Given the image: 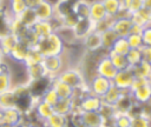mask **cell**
<instances>
[{"label":"cell","mask_w":151,"mask_h":127,"mask_svg":"<svg viewBox=\"0 0 151 127\" xmlns=\"http://www.w3.org/2000/svg\"><path fill=\"white\" fill-rule=\"evenodd\" d=\"M125 56H126L129 67H131V68L136 67L137 65H139V63L143 61V56H142V51H140V48H130Z\"/></svg>","instance_id":"38"},{"label":"cell","mask_w":151,"mask_h":127,"mask_svg":"<svg viewBox=\"0 0 151 127\" xmlns=\"http://www.w3.org/2000/svg\"><path fill=\"white\" fill-rule=\"evenodd\" d=\"M41 65L45 68L46 75L50 78H57L58 74L64 69V59L63 55H50L44 56Z\"/></svg>","instance_id":"6"},{"label":"cell","mask_w":151,"mask_h":127,"mask_svg":"<svg viewBox=\"0 0 151 127\" xmlns=\"http://www.w3.org/2000/svg\"><path fill=\"white\" fill-rule=\"evenodd\" d=\"M33 112H34L35 116H37L38 119H40L42 122L46 121V120L54 113V111H53V106L50 105V103H47V102H45V101L41 100V99L38 100V101L34 103Z\"/></svg>","instance_id":"21"},{"label":"cell","mask_w":151,"mask_h":127,"mask_svg":"<svg viewBox=\"0 0 151 127\" xmlns=\"http://www.w3.org/2000/svg\"><path fill=\"white\" fill-rule=\"evenodd\" d=\"M131 126L130 127H151V120L143 114L131 116Z\"/></svg>","instance_id":"41"},{"label":"cell","mask_w":151,"mask_h":127,"mask_svg":"<svg viewBox=\"0 0 151 127\" xmlns=\"http://www.w3.org/2000/svg\"><path fill=\"white\" fill-rule=\"evenodd\" d=\"M4 58H5V56H4V55H1V54H0V63H1V61H2V59H4Z\"/></svg>","instance_id":"52"},{"label":"cell","mask_w":151,"mask_h":127,"mask_svg":"<svg viewBox=\"0 0 151 127\" xmlns=\"http://www.w3.org/2000/svg\"><path fill=\"white\" fill-rule=\"evenodd\" d=\"M2 2H4V0H0V8H1V5H2Z\"/></svg>","instance_id":"54"},{"label":"cell","mask_w":151,"mask_h":127,"mask_svg":"<svg viewBox=\"0 0 151 127\" xmlns=\"http://www.w3.org/2000/svg\"><path fill=\"white\" fill-rule=\"evenodd\" d=\"M126 40L129 42L130 48H142L144 46L143 44V39H142V34L138 33H130L126 36Z\"/></svg>","instance_id":"42"},{"label":"cell","mask_w":151,"mask_h":127,"mask_svg":"<svg viewBox=\"0 0 151 127\" xmlns=\"http://www.w3.org/2000/svg\"><path fill=\"white\" fill-rule=\"evenodd\" d=\"M112 29L117 33V35L119 38H126L130 32H131V27H132V21L130 16L126 15H120L113 19L112 21Z\"/></svg>","instance_id":"10"},{"label":"cell","mask_w":151,"mask_h":127,"mask_svg":"<svg viewBox=\"0 0 151 127\" xmlns=\"http://www.w3.org/2000/svg\"><path fill=\"white\" fill-rule=\"evenodd\" d=\"M6 58L5 56L0 63V94L12 89L13 87V80H12V75L9 72V65L6 62Z\"/></svg>","instance_id":"13"},{"label":"cell","mask_w":151,"mask_h":127,"mask_svg":"<svg viewBox=\"0 0 151 127\" xmlns=\"http://www.w3.org/2000/svg\"><path fill=\"white\" fill-rule=\"evenodd\" d=\"M54 113L68 116L76 111V100L73 98H66V99H59L55 105L53 106Z\"/></svg>","instance_id":"18"},{"label":"cell","mask_w":151,"mask_h":127,"mask_svg":"<svg viewBox=\"0 0 151 127\" xmlns=\"http://www.w3.org/2000/svg\"><path fill=\"white\" fill-rule=\"evenodd\" d=\"M150 81H151V79H150Z\"/></svg>","instance_id":"57"},{"label":"cell","mask_w":151,"mask_h":127,"mask_svg":"<svg viewBox=\"0 0 151 127\" xmlns=\"http://www.w3.org/2000/svg\"><path fill=\"white\" fill-rule=\"evenodd\" d=\"M35 48L42 54V56L63 55L65 52V44L57 32H53L48 36L41 38Z\"/></svg>","instance_id":"2"},{"label":"cell","mask_w":151,"mask_h":127,"mask_svg":"<svg viewBox=\"0 0 151 127\" xmlns=\"http://www.w3.org/2000/svg\"><path fill=\"white\" fill-rule=\"evenodd\" d=\"M134 102L138 105H146L151 99V81L130 92Z\"/></svg>","instance_id":"17"},{"label":"cell","mask_w":151,"mask_h":127,"mask_svg":"<svg viewBox=\"0 0 151 127\" xmlns=\"http://www.w3.org/2000/svg\"><path fill=\"white\" fill-rule=\"evenodd\" d=\"M133 72L136 78H144V79H151V63L146 61H142L139 65L133 67Z\"/></svg>","instance_id":"39"},{"label":"cell","mask_w":151,"mask_h":127,"mask_svg":"<svg viewBox=\"0 0 151 127\" xmlns=\"http://www.w3.org/2000/svg\"><path fill=\"white\" fill-rule=\"evenodd\" d=\"M31 46L22 39H19L18 42L15 44V46L13 47V49L11 51L9 55L7 56L8 59H11L13 62H19V63H24V60L29 51Z\"/></svg>","instance_id":"14"},{"label":"cell","mask_w":151,"mask_h":127,"mask_svg":"<svg viewBox=\"0 0 151 127\" xmlns=\"http://www.w3.org/2000/svg\"><path fill=\"white\" fill-rule=\"evenodd\" d=\"M80 42L84 49L88 53H97L98 51L101 49V36H100V33L96 31H92L91 33H88Z\"/></svg>","instance_id":"12"},{"label":"cell","mask_w":151,"mask_h":127,"mask_svg":"<svg viewBox=\"0 0 151 127\" xmlns=\"http://www.w3.org/2000/svg\"><path fill=\"white\" fill-rule=\"evenodd\" d=\"M19 38L12 33H7L0 36V54L4 56H8L15 44L18 42Z\"/></svg>","instance_id":"23"},{"label":"cell","mask_w":151,"mask_h":127,"mask_svg":"<svg viewBox=\"0 0 151 127\" xmlns=\"http://www.w3.org/2000/svg\"><path fill=\"white\" fill-rule=\"evenodd\" d=\"M142 39L144 46H151V24L146 25L142 31Z\"/></svg>","instance_id":"47"},{"label":"cell","mask_w":151,"mask_h":127,"mask_svg":"<svg viewBox=\"0 0 151 127\" xmlns=\"http://www.w3.org/2000/svg\"><path fill=\"white\" fill-rule=\"evenodd\" d=\"M72 12H73V4L71 1L60 0L57 5H54V18L59 20Z\"/></svg>","instance_id":"27"},{"label":"cell","mask_w":151,"mask_h":127,"mask_svg":"<svg viewBox=\"0 0 151 127\" xmlns=\"http://www.w3.org/2000/svg\"><path fill=\"white\" fill-rule=\"evenodd\" d=\"M25 1V4H26V6L28 7V8H35L40 2H42L44 0H24Z\"/></svg>","instance_id":"49"},{"label":"cell","mask_w":151,"mask_h":127,"mask_svg":"<svg viewBox=\"0 0 151 127\" xmlns=\"http://www.w3.org/2000/svg\"><path fill=\"white\" fill-rule=\"evenodd\" d=\"M136 105L130 92H123L118 101L114 103V109L117 114H130L132 107Z\"/></svg>","instance_id":"15"},{"label":"cell","mask_w":151,"mask_h":127,"mask_svg":"<svg viewBox=\"0 0 151 127\" xmlns=\"http://www.w3.org/2000/svg\"><path fill=\"white\" fill-rule=\"evenodd\" d=\"M111 86H112V81L110 79H106V78L97 75V74H94L87 81L88 92L94 94V95H97V96H100V98L109 91V88Z\"/></svg>","instance_id":"8"},{"label":"cell","mask_w":151,"mask_h":127,"mask_svg":"<svg viewBox=\"0 0 151 127\" xmlns=\"http://www.w3.org/2000/svg\"><path fill=\"white\" fill-rule=\"evenodd\" d=\"M26 73H27V80L28 81L46 76V72H45V68L41 65V62L33 65V66H29V67H26Z\"/></svg>","instance_id":"37"},{"label":"cell","mask_w":151,"mask_h":127,"mask_svg":"<svg viewBox=\"0 0 151 127\" xmlns=\"http://www.w3.org/2000/svg\"><path fill=\"white\" fill-rule=\"evenodd\" d=\"M68 123V116L53 113L46 121H44L45 127H66Z\"/></svg>","instance_id":"30"},{"label":"cell","mask_w":151,"mask_h":127,"mask_svg":"<svg viewBox=\"0 0 151 127\" xmlns=\"http://www.w3.org/2000/svg\"><path fill=\"white\" fill-rule=\"evenodd\" d=\"M131 115L130 114H116L113 125L116 127H130L131 126Z\"/></svg>","instance_id":"43"},{"label":"cell","mask_w":151,"mask_h":127,"mask_svg":"<svg viewBox=\"0 0 151 127\" xmlns=\"http://www.w3.org/2000/svg\"><path fill=\"white\" fill-rule=\"evenodd\" d=\"M59 80L64 81L68 86H71L74 91H78L80 93H88L87 88V80L85 79L84 73L81 69L76 67H67L64 68L57 76Z\"/></svg>","instance_id":"1"},{"label":"cell","mask_w":151,"mask_h":127,"mask_svg":"<svg viewBox=\"0 0 151 127\" xmlns=\"http://www.w3.org/2000/svg\"><path fill=\"white\" fill-rule=\"evenodd\" d=\"M67 1H71L72 4H74V2H76V1H78V0H67Z\"/></svg>","instance_id":"53"},{"label":"cell","mask_w":151,"mask_h":127,"mask_svg":"<svg viewBox=\"0 0 151 127\" xmlns=\"http://www.w3.org/2000/svg\"><path fill=\"white\" fill-rule=\"evenodd\" d=\"M88 18L93 22H98V21H101L109 18L101 0H94L90 2V16Z\"/></svg>","instance_id":"22"},{"label":"cell","mask_w":151,"mask_h":127,"mask_svg":"<svg viewBox=\"0 0 151 127\" xmlns=\"http://www.w3.org/2000/svg\"><path fill=\"white\" fill-rule=\"evenodd\" d=\"M80 127H101L104 119L99 112H79Z\"/></svg>","instance_id":"11"},{"label":"cell","mask_w":151,"mask_h":127,"mask_svg":"<svg viewBox=\"0 0 151 127\" xmlns=\"http://www.w3.org/2000/svg\"><path fill=\"white\" fill-rule=\"evenodd\" d=\"M52 79L53 78H50V76H44V78H40V79H37V80H29L27 81V87H28V91L32 95V98L34 99V101L37 102L38 100H40L44 95V93L51 87V83H52Z\"/></svg>","instance_id":"5"},{"label":"cell","mask_w":151,"mask_h":127,"mask_svg":"<svg viewBox=\"0 0 151 127\" xmlns=\"http://www.w3.org/2000/svg\"><path fill=\"white\" fill-rule=\"evenodd\" d=\"M100 36H101V49H104L105 52H109L112 48L116 40L119 38L117 33L112 29V27L100 33Z\"/></svg>","instance_id":"26"},{"label":"cell","mask_w":151,"mask_h":127,"mask_svg":"<svg viewBox=\"0 0 151 127\" xmlns=\"http://www.w3.org/2000/svg\"><path fill=\"white\" fill-rule=\"evenodd\" d=\"M73 99L76 100V111H79V112H99L103 105L101 98L90 92L78 99L76 98Z\"/></svg>","instance_id":"3"},{"label":"cell","mask_w":151,"mask_h":127,"mask_svg":"<svg viewBox=\"0 0 151 127\" xmlns=\"http://www.w3.org/2000/svg\"><path fill=\"white\" fill-rule=\"evenodd\" d=\"M149 103H150V105H151V99H150V101H149Z\"/></svg>","instance_id":"55"},{"label":"cell","mask_w":151,"mask_h":127,"mask_svg":"<svg viewBox=\"0 0 151 127\" xmlns=\"http://www.w3.org/2000/svg\"><path fill=\"white\" fill-rule=\"evenodd\" d=\"M106 14L109 18H117L122 14L123 12V5H122V0H101Z\"/></svg>","instance_id":"24"},{"label":"cell","mask_w":151,"mask_h":127,"mask_svg":"<svg viewBox=\"0 0 151 127\" xmlns=\"http://www.w3.org/2000/svg\"><path fill=\"white\" fill-rule=\"evenodd\" d=\"M31 28L35 32V34L40 39L48 36L50 34H52L54 32V27H53L52 22L51 21H44V20H38Z\"/></svg>","instance_id":"25"},{"label":"cell","mask_w":151,"mask_h":127,"mask_svg":"<svg viewBox=\"0 0 151 127\" xmlns=\"http://www.w3.org/2000/svg\"><path fill=\"white\" fill-rule=\"evenodd\" d=\"M143 7L151 11V0H143Z\"/></svg>","instance_id":"50"},{"label":"cell","mask_w":151,"mask_h":127,"mask_svg":"<svg viewBox=\"0 0 151 127\" xmlns=\"http://www.w3.org/2000/svg\"><path fill=\"white\" fill-rule=\"evenodd\" d=\"M9 108H15V95L13 93V89L0 94V111Z\"/></svg>","instance_id":"33"},{"label":"cell","mask_w":151,"mask_h":127,"mask_svg":"<svg viewBox=\"0 0 151 127\" xmlns=\"http://www.w3.org/2000/svg\"><path fill=\"white\" fill-rule=\"evenodd\" d=\"M122 5H123V12L120 15L130 16L131 14L143 8V0H122Z\"/></svg>","instance_id":"28"},{"label":"cell","mask_w":151,"mask_h":127,"mask_svg":"<svg viewBox=\"0 0 151 127\" xmlns=\"http://www.w3.org/2000/svg\"><path fill=\"white\" fill-rule=\"evenodd\" d=\"M73 12L79 19H86L90 16V2L87 0H78L73 4Z\"/></svg>","instance_id":"34"},{"label":"cell","mask_w":151,"mask_h":127,"mask_svg":"<svg viewBox=\"0 0 151 127\" xmlns=\"http://www.w3.org/2000/svg\"><path fill=\"white\" fill-rule=\"evenodd\" d=\"M101 127H106V126H104V125H103V126H101Z\"/></svg>","instance_id":"56"},{"label":"cell","mask_w":151,"mask_h":127,"mask_svg":"<svg viewBox=\"0 0 151 127\" xmlns=\"http://www.w3.org/2000/svg\"><path fill=\"white\" fill-rule=\"evenodd\" d=\"M117 72L118 71L114 68L113 63L111 62V60H110V58L107 56L106 53L96 61V65H94V74L100 75V76H104V78L110 79L112 81V79L116 76Z\"/></svg>","instance_id":"7"},{"label":"cell","mask_w":151,"mask_h":127,"mask_svg":"<svg viewBox=\"0 0 151 127\" xmlns=\"http://www.w3.org/2000/svg\"><path fill=\"white\" fill-rule=\"evenodd\" d=\"M134 79H136V75H134L133 68L127 67L125 69L117 72L116 76L112 79V85L123 92H130Z\"/></svg>","instance_id":"4"},{"label":"cell","mask_w":151,"mask_h":127,"mask_svg":"<svg viewBox=\"0 0 151 127\" xmlns=\"http://www.w3.org/2000/svg\"><path fill=\"white\" fill-rule=\"evenodd\" d=\"M27 8L26 4L24 0H8V6H7V13L11 16H19L25 9Z\"/></svg>","instance_id":"32"},{"label":"cell","mask_w":151,"mask_h":127,"mask_svg":"<svg viewBox=\"0 0 151 127\" xmlns=\"http://www.w3.org/2000/svg\"><path fill=\"white\" fill-rule=\"evenodd\" d=\"M123 94V91H120L119 88H117L116 86H111L109 88V91L101 96V100H103V103H106V105H111V106H114V103L118 101V99L120 98V95Z\"/></svg>","instance_id":"29"},{"label":"cell","mask_w":151,"mask_h":127,"mask_svg":"<svg viewBox=\"0 0 151 127\" xmlns=\"http://www.w3.org/2000/svg\"><path fill=\"white\" fill-rule=\"evenodd\" d=\"M24 114L17 108L1 111V127H18L22 122Z\"/></svg>","instance_id":"9"},{"label":"cell","mask_w":151,"mask_h":127,"mask_svg":"<svg viewBox=\"0 0 151 127\" xmlns=\"http://www.w3.org/2000/svg\"><path fill=\"white\" fill-rule=\"evenodd\" d=\"M112 21H113L112 18H106V19H104V20H101V21L93 22V24H94V26H93V31H96V32H98V33H103L104 31L111 28V26H112Z\"/></svg>","instance_id":"45"},{"label":"cell","mask_w":151,"mask_h":127,"mask_svg":"<svg viewBox=\"0 0 151 127\" xmlns=\"http://www.w3.org/2000/svg\"><path fill=\"white\" fill-rule=\"evenodd\" d=\"M51 87L55 91V93L58 94V96L60 99H66V98H73L74 96V92L76 91L71 86L65 83L64 81L59 80L58 78H53L52 79Z\"/></svg>","instance_id":"20"},{"label":"cell","mask_w":151,"mask_h":127,"mask_svg":"<svg viewBox=\"0 0 151 127\" xmlns=\"http://www.w3.org/2000/svg\"><path fill=\"white\" fill-rule=\"evenodd\" d=\"M21 22H22V25L25 26V27H27V28H31L37 21H38V19H37V15H35V13H34V9L33 8H26L19 16H17Z\"/></svg>","instance_id":"35"},{"label":"cell","mask_w":151,"mask_h":127,"mask_svg":"<svg viewBox=\"0 0 151 127\" xmlns=\"http://www.w3.org/2000/svg\"><path fill=\"white\" fill-rule=\"evenodd\" d=\"M59 99H60V98L58 96V94L55 93V91H54L52 87H50V88L44 93V95H42V98H41V100H44L45 102H47V103H50V105H52V106H54L55 102H57Z\"/></svg>","instance_id":"46"},{"label":"cell","mask_w":151,"mask_h":127,"mask_svg":"<svg viewBox=\"0 0 151 127\" xmlns=\"http://www.w3.org/2000/svg\"><path fill=\"white\" fill-rule=\"evenodd\" d=\"M107 56L110 58L111 62L113 63L114 68L117 71H122V69H125L129 67V63H127V60H126V56L123 55V54H118V53H114V52H106Z\"/></svg>","instance_id":"31"},{"label":"cell","mask_w":151,"mask_h":127,"mask_svg":"<svg viewBox=\"0 0 151 127\" xmlns=\"http://www.w3.org/2000/svg\"><path fill=\"white\" fill-rule=\"evenodd\" d=\"M140 51H142L143 61H146V62L151 63V46H143L140 48Z\"/></svg>","instance_id":"48"},{"label":"cell","mask_w":151,"mask_h":127,"mask_svg":"<svg viewBox=\"0 0 151 127\" xmlns=\"http://www.w3.org/2000/svg\"><path fill=\"white\" fill-rule=\"evenodd\" d=\"M93 21L90 18L86 19H79L78 22L76 24V26L73 27V33L77 38V40L80 42L88 33H91L93 31Z\"/></svg>","instance_id":"16"},{"label":"cell","mask_w":151,"mask_h":127,"mask_svg":"<svg viewBox=\"0 0 151 127\" xmlns=\"http://www.w3.org/2000/svg\"><path fill=\"white\" fill-rule=\"evenodd\" d=\"M44 56L42 54L35 48V47H31L25 60H24V66L25 67H29V66H33V65H37V63H40L42 61Z\"/></svg>","instance_id":"36"},{"label":"cell","mask_w":151,"mask_h":127,"mask_svg":"<svg viewBox=\"0 0 151 127\" xmlns=\"http://www.w3.org/2000/svg\"><path fill=\"white\" fill-rule=\"evenodd\" d=\"M44 1H47V2H50L51 5H53V6H54V5H57L60 0H44Z\"/></svg>","instance_id":"51"},{"label":"cell","mask_w":151,"mask_h":127,"mask_svg":"<svg viewBox=\"0 0 151 127\" xmlns=\"http://www.w3.org/2000/svg\"><path fill=\"white\" fill-rule=\"evenodd\" d=\"M129 49H130V46H129V42H127L126 38H118L110 51L111 52H114V53H118V54L126 55V53L129 52Z\"/></svg>","instance_id":"40"},{"label":"cell","mask_w":151,"mask_h":127,"mask_svg":"<svg viewBox=\"0 0 151 127\" xmlns=\"http://www.w3.org/2000/svg\"><path fill=\"white\" fill-rule=\"evenodd\" d=\"M78 20H79L78 15L74 12H72V13L67 14L66 16H64L63 19H60V22H61V26H64V27L73 28L76 26V24L78 22Z\"/></svg>","instance_id":"44"},{"label":"cell","mask_w":151,"mask_h":127,"mask_svg":"<svg viewBox=\"0 0 151 127\" xmlns=\"http://www.w3.org/2000/svg\"><path fill=\"white\" fill-rule=\"evenodd\" d=\"M34 9V13L37 15L38 20H44V21H51L54 18V6L51 5L47 1L40 2Z\"/></svg>","instance_id":"19"}]
</instances>
